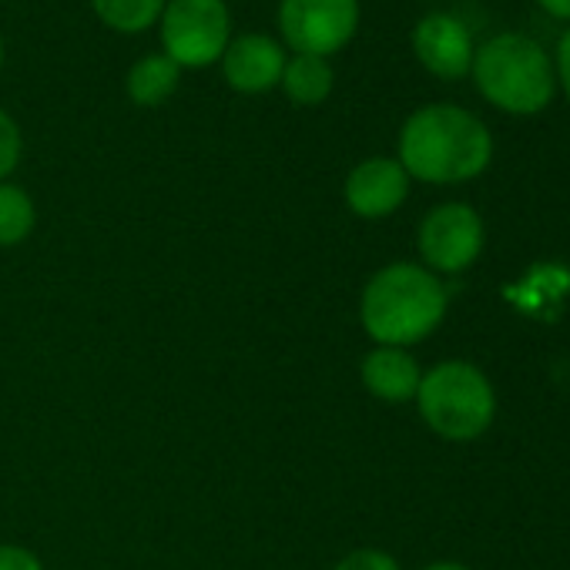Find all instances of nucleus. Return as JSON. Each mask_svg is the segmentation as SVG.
I'll return each instance as SVG.
<instances>
[{
    "label": "nucleus",
    "instance_id": "nucleus-11",
    "mask_svg": "<svg viewBox=\"0 0 570 570\" xmlns=\"http://www.w3.org/2000/svg\"><path fill=\"white\" fill-rule=\"evenodd\" d=\"M360 380H363L370 396H376L383 403H406V400H416L423 370H420V363L406 350L373 346L363 356Z\"/></svg>",
    "mask_w": 570,
    "mask_h": 570
},
{
    "label": "nucleus",
    "instance_id": "nucleus-6",
    "mask_svg": "<svg viewBox=\"0 0 570 570\" xmlns=\"http://www.w3.org/2000/svg\"><path fill=\"white\" fill-rule=\"evenodd\" d=\"M278 31L296 55L330 61L360 31V0H278Z\"/></svg>",
    "mask_w": 570,
    "mask_h": 570
},
{
    "label": "nucleus",
    "instance_id": "nucleus-16",
    "mask_svg": "<svg viewBox=\"0 0 570 570\" xmlns=\"http://www.w3.org/2000/svg\"><path fill=\"white\" fill-rule=\"evenodd\" d=\"M21 151H24L21 128H18V121L4 108H0V181H8V175L18 168Z\"/></svg>",
    "mask_w": 570,
    "mask_h": 570
},
{
    "label": "nucleus",
    "instance_id": "nucleus-9",
    "mask_svg": "<svg viewBox=\"0 0 570 570\" xmlns=\"http://www.w3.org/2000/svg\"><path fill=\"white\" fill-rule=\"evenodd\" d=\"M410 181L413 178L406 175V168L396 158L376 155V158L360 161L346 175L343 198L356 218L380 222V218H390L393 212H400V205L410 195Z\"/></svg>",
    "mask_w": 570,
    "mask_h": 570
},
{
    "label": "nucleus",
    "instance_id": "nucleus-1",
    "mask_svg": "<svg viewBox=\"0 0 570 570\" xmlns=\"http://www.w3.org/2000/svg\"><path fill=\"white\" fill-rule=\"evenodd\" d=\"M396 161L410 178L426 185H463L480 178L493 161L490 128L460 105H423L403 128Z\"/></svg>",
    "mask_w": 570,
    "mask_h": 570
},
{
    "label": "nucleus",
    "instance_id": "nucleus-18",
    "mask_svg": "<svg viewBox=\"0 0 570 570\" xmlns=\"http://www.w3.org/2000/svg\"><path fill=\"white\" fill-rule=\"evenodd\" d=\"M0 570H45V563L21 543H0Z\"/></svg>",
    "mask_w": 570,
    "mask_h": 570
},
{
    "label": "nucleus",
    "instance_id": "nucleus-22",
    "mask_svg": "<svg viewBox=\"0 0 570 570\" xmlns=\"http://www.w3.org/2000/svg\"><path fill=\"white\" fill-rule=\"evenodd\" d=\"M0 68H4V41H0Z\"/></svg>",
    "mask_w": 570,
    "mask_h": 570
},
{
    "label": "nucleus",
    "instance_id": "nucleus-4",
    "mask_svg": "<svg viewBox=\"0 0 570 570\" xmlns=\"http://www.w3.org/2000/svg\"><path fill=\"white\" fill-rule=\"evenodd\" d=\"M423 423L450 443H470L483 436L497 416V393L487 373L473 363L450 360L423 373L416 390Z\"/></svg>",
    "mask_w": 570,
    "mask_h": 570
},
{
    "label": "nucleus",
    "instance_id": "nucleus-15",
    "mask_svg": "<svg viewBox=\"0 0 570 570\" xmlns=\"http://www.w3.org/2000/svg\"><path fill=\"white\" fill-rule=\"evenodd\" d=\"M38 212L31 195L14 185V181H0V248H14L35 232Z\"/></svg>",
    "mask_w": 570,
    "mask_h": 570
},
{
    "label": "nucleus",
    "instance_id": "nucleus-7",
    "mask_svg": "<svg viewBox=\"0 0 570 570\" xmlns=\"http://www.w3.org/2000/svg\"><path fill=\"white\" fill-rule=\"evenodd\" d=\"M483 242H487L483 218L466 202H443V205L430 208L416 232L423 265L436 275L466 272L480 258Z\"/></svg>",
    "mask_w": 570,
    "mask_h": 570
},
{
    "label": "nucleus",
    "instance_id": "nucleus-21",
    "mask_svg": "<svg viewBox=\"0 0 570 570\" xmlns=\"http://www.w3.org/2000/svg\"><path fill=\"white\" fill-rule=\"evenodd\" d=\"M420 570H470V567H463V563H456V560H436V563H426V567H420Z\"/></svg>",
    "mask_w": 570,
    "mask_h": 570
},
{
    "label": "nucleus",
    "instance_id": "nucleus-20",
    "mask_svg": "<svg viewBox=\"0 0 570 570\" xmlns=\"http://www.w3.org/2000/svg\"><path fill=\"white\" fill-rule=\"evenodd\" d=\"M537 4H540V11H543L547 18L570 24V0H537Z\"/></svg>",
    "mask_w": 570,
    "mask_h": 570
},
{
    "label": "nucleus",
    "instance_id": "nucleus-10",
    "mask_svg": "<svg viewBox=\"0 0 570 570\" xmlns=\"http://www.w3.org/2000/svg\"><path fill=\"white\" fill-rule=\"evenodd\" d=\"M285 48L268 35H238L222 55V75L238 95H265L278 88L285 71Z\"/></svg>",
    "mask_w": 570,
    "mask_h": 570
},
{
    "label": "nucleus",
    "instance_id": "nucleus-14",
    "mask_svg": "<svg viewBox=\"0 0 570 570\" xmlns=\"http://www.w3.org/2000/svg\"><path fill=\"white\" fill-rule=\"evenodd\" d=\"M168 0H91L98 21L118 35H138L158 24Z\"/></svg>",
    "mask_w": 570,
    "mask_h": 570
},
{
    "label": "nucleus",
    "instance_id": "nucleus-8",
    "mask_svg": "<svg viewBox=\"0 0 570 570\" xmlns=\"http://www.w3.org/2000/svg\"><path fill=\"white\" fill-rule=\"evenodd\" d=\"M410 41L416 61L440 81H460L473 68V35L460 18L446 11H430L420 18Z\"/></svg>",
    "mask_w": 570,
    "mask_h": 570
},
{
    "label": "nucleus",
    "instance_id": "nucleus-2",
    "mask_svg": "<svg viewBox=\"0 0 570 570\" xmlns=\"http://www.w3.org/2000/svg\"><path fill=\"white\" fill-rule=\"evenodd\" d=\"M446 285L420 262H390L370 275L360 296V323L376 346L410 350L446 320Z\"/></svg>",
    "mask_w": 570,
    "mask_h": 570
},
{
    "label": "nucleus",
    "instance_id": "nucleus-17",
    "mask_svg": "<svg viewBox=\"0 0 570 570\" xmlns=\"http://www.w3.org/2000/svg\"><path fill=\"white\" fill-rule=\"evenodd\" d=\"M333 570H400V563L386 553V550H376V547H363V550H353L346 553Z\"/></svg>",
    "mask_w": 570,
    "mask_h": 570
},
{
    "label": "nucleus",
    "instance_id": "nucleus-13",
    "mask_svg": "<svg viewBox=\"0 0 570 570\" xmlns=\"http://www.w3.org/2000/svg\"><path fill=\"white\" fill-rule=\"evenodd\" d=\"M333 68L326 58H316V55H293L285 61V71H282V81L278 88L285 91L293 105L299 108H316L323 105L330 95H333Z\"/></svg>",
    "mask_w": 570,
    "mask_h": 570
},
{
    "label": "nucleus",
    "instance_id": "nucleus-3",
    "mask_svg": "<svg viewBox=\"0 0 570 570\" xmlns=\"http://www.w3.org/2000/svg\"><path fill=\"white\" fill-rule=\"evenodd\" d=\"M470 75L476 91L493 108L517 118L540 115L557 91L553 58L543 45L520 31H503L476 45Z\"/></svg>",
    "mask_w": 570,
    "mask_h": 570
},
{
    "label": "nucleus",
    "instance_id": "nucleus-12",
    "mask_svg": "<svg viewBox=\"0 0 570 570\" xmlns=\"http://www.w3.org/2000/svg\"><path fill=\"white\" fill-rule=\"evenodd\" d=\"M178 85H181V68L161 51L135 61L128 68V78H125V91H128L131 105H138V108L165 105L178 91Z\"/></svg>",
    "mask_w": 570,
    "mask_h": 570
},
{
    "label": "nucleus",
    "instance_id": "nucleus-19",
    "mask_svg": "<svg viewBox=\"0 0 570 570\" xmlns=\"http://www.w3.org/2000/svg\"><path fill=\"white\" fill-rule=\"evenodd\" d=\"M553 75H557V88L563 91V98L570 101V24L557 41V55H553Z\"/></svg>",
    "mask_w": 570,
    "mask_h": 570
},
{
    "label": "nucleus",
    "instance_id": "nucleus-5",
    "mask_svg": "<svg viewBox=\"0 0 570 570\" xmlns=\"http://www.w3.org/2000/svg\"><path fill=\"white\" fill-rule=\"evenodd\" d=\"M161 55H168L181 71L212 68L222 61L232 41V14L225 0H168L161 18Z\"/></svg>",
    "mask_w": 570,
    "mask_h": 570
}]
</instances>
